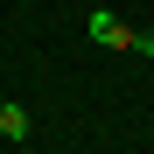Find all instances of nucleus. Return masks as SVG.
<instances>
[{"instance_id":"nucleus-1","label":"nucleus","mask_w":154,"mask_h":154,"mask_svg":"<svg viewBox=\"0 0 154 154\" xmlns=\"http://www.w3.org/2000/svg\"><path fill=\"white\" fill-rule=\"evenodd\" d=\"M84 35H91L98 49H133V21H119L112 7H91V14H84Z\"/></svg>"},{"instance_id":"nucleus-2","label":"nucleus","mask_w":154,"mask_h":154,"mask_svg":"<svg viewBox=\"0 0 154 154\" xmlns=\"http://www.w3.org/2000/svg\"><path fill=\"white\" fill-rule=\"evenodd\" d=\"M0 140H35V119H28V105H0Z\"/></svg>"},{"instance_id":"nucleus-3","label":"nucleus","mask_w":154,"mask_h":154,"mask_svg":"<svg viewBox=\"0 0 154 154\" xmlns=\"http://www.w3.org/2000/svg\"><path fill=\"white\" fill-rule=\"evenodd\" d=\"M133 56H147V63H154V28H133Z\"/></svg>"}]
</instances>
